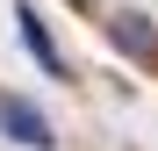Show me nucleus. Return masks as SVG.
<instances>
[{"instance_id": "nucleus-3", "label": "nucleus", "mask_w": 158, "mask_h": 151, "mask_svg": "<svg viewBox=\"0 0 158 151\" xmlns=\"http://www.w3.org/2000/svg\"><path fill=\"white\" fill-rule=\"evenodd\" d=\"M108 43L122 50V58H137V65L158 58V29H151L144 15H108Z\"/></svg>"}, {"instance_id": "nucleus-4", "label": "nucleus", "mask_w": 158, "mask_h": 151, "mask_svg": "<svg viewBox=\"0 0 158 151\" xmlns=\"http://www.w3.org/2000/svg\"><path fill=\"white\" fill-rule=\"evenodd\" d=\"M72 7H94V0H72Z\"/></svg>"}, {"instance_id": "nucleus-2", "label": "nucleus", "mask_w": 158, "mask_h": 151, "mask_svg": "<svg viewBox=\"0 0 158 151\" xmlns=\"http://www.w3.org/2000/svg\"><path fill=\"white\" fill-rule=\"evenodd\" d=\"M15 22H22V43H29V58L50 72V79H72V65H65V50H58V36H50V22L29 7V0H15Z\"/></svg>"}, {"instance_id": "nucleus-1", "label": "nucleus", "mask_w": 158, "mask_h": 151, "mask_svg": "<svg viewBox=\"0 0 158 151\" xmlns=\"http://www.w3.org/2000/svg\"><path fill=\"white\" fill-rule=\"evenodd\" d=\"M0 130H7L22 151H50L58 144V130H50V115L36 108V101H22V94H0Z\"/></svg>"}]
</instances>
